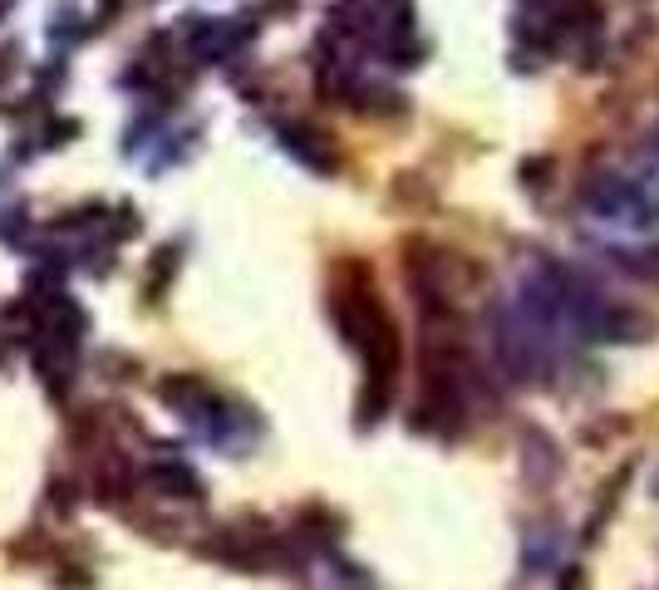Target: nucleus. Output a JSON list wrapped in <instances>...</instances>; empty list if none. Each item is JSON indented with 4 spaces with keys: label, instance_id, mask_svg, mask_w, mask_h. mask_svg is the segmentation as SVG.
<instances>
[{
    "label": "nucleus",
    "instance_id": "obj_4",
    "mask_svg": "<svg viewBox=\"0 0 659 590\" xmlns=\"http://www.w3.org/2000/svg\"><path fill=\"white\" fill-rule=\"evenodd\" d=\"M522 448H527V477H537V487H546V482L561 472V458H556L551 438H546V433H527Z\"/></svg>",
    "mask_w": 659,
    "mask_h": 590
},
{
    "label": "nucleus",
    "instance_id": "obj_2",
    "mask_svg": "<svg viewBox=\"0 0 659 590\" xmlns=\"http://www.w3.org/2000/svg\"><path fill=\"white\" fill-rule=\"evenodd\" d=\"M276 133H281V148H286L296 163H305L310 173L330 177L340 168V158H335V148H330V138H325L320 128H310V123H281Z\"/></svg>",
    "mask_w": 659,
    "mask_h": 590
},
{
    "label": "nucleus",
    "instance_id": "obj_5",
    "mask_svg": "<svg viewBox=\"0 0 659 590\" xmlns=\"http://www.w3.org/2000/svg\"><path fill=\"white\" fill-rule=\"evenodd\" d=\"M94 487H99V497H104V502H119V497L133 492V468L123 463L119 453H109V458L99 463V472H94Z\"/></svg>",
    "mask_w": 659,
    "mask_h": 590
},
{
    "label": "nucleus",
    "instance_id": "obj_3",
    "mask_svg": "<svg viewBox=\"0 0 659 590\" xmlns=\"http://www.w3.org/2000/svg\"><path fill=\"white\" fill-rule=\"evenodd\" d=\"M148 482L158 487V492H168V497H182V502H197L202 497V482H197V472L182 468V463H153V472H148Z\"/></svg>",
    "mask_w": 659,
    "mask_h": 590
},
{
    "label": "nucleus",
    "instance_id": "obj_7",
    "mask_svg": "<svg viewBox=\"0 0 659 590\" xmlns=\"http://www.w3.org/2000/svg\"><path fill=\"white\" fill-rule=\"evenodd\" d=\"M655 497H659V477H655Z\"/></svg>",
    "mask_w": 659,
    "mask_h": 590
},
{
    "label": "nucleus",
    "instance_id": "obj_6",
    "mask_svg": "<svg viewBox=\"0 0 659 590\" xmlns=\"http://www.w3.org/2000/svg\"><path fill=\"white\" fill-rule=\"evenodd\" d=\"M551 173H556V158H546V153L522 163V182H527V187H546V182H551Z\"/></svg>",
    "mask_w": 659,
    "mask_h": 590
},
{
    "label": "nucleus",
    "instance_id": "obj_1",
    "mask_svg": "<svg viewBox=\"0 0 659 590\" xmlns=\"http://www.w3.org/2000/svg\"><path fill=\"white\" fill-rule=\"evenodd\" d=\"M251 35H256V25L202 20V15H192V25H187V45H192V55L202 59V64H222V59H232Z\"/></svg>",
    "mask_w": 659,
    "mask_h": 590
}]
</instances>
